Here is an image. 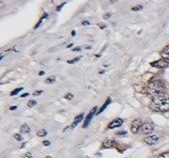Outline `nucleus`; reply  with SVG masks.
<instances>
[{
	"instance_id": "1",
	"label": "nucleus",
	"mask_w": 169,
	"mask_h": 158,
	"mask_svg": "<svg viewBox=\"0 0 169 158\" xmlns=\"http://www.w3.org/2000/svg\"><path fill=\"white\" fill-rule=\"evenodd\" d=\"M152 110L157 112H165L169 110V96L165 93H160L152 97L150 104Z\"/></svg>"
},
{
	"instance_id": "2",
	"label": "nucleus",
	"mask_w": 169,
	"mask_h": 158,
	"mask_svg": "<svg viewBox=\"0 0 169 158\" xmlns=\"http://www.w3.org/2000/svg\"><path fill=\"white\" fill-rule=\"evenodd\" d=\"M165 91V85L162 80L154 78L153 80H151L149 82L148 86L144 89V93H146L148 95H151L152 96Z\"/></svg>"
},
{
	"instance_id": "3",
	"label": "nucleus",
	"mask_w": 169,
	"mask_h": 158,
	"mask_svg": "<svg viewBox=\"0 0 169 158\" xmlns=\"http://www.w3.org/2000/svg\"><path fill=\"white\" fill-rule=\"evenodd\" d=\"M142 125H143V123L140 119H134L131 123V126H130L132 133H138V132L142 129Z\"/></svg>"
},
{
	"instance_id": "4",
	"label": "nucleus",
	"mask_w": 169,
	"mask_h": 158,
	"mask_svg": "<svg viewBox=\"0 0 169 158\" xmlns=\"http://www.w3.org/2000/svg\"><path fill=\"white\" fill-rule=\"evenodd\" d=\"M152 67L154 68H160V69H164V68H167L169 66V61H166L164 59H161V60H158V61H155V62H152L150 64Z\"/></svg>"
},
{
	"instance_id": "5",
	"label": "nucleus",
	"mask_w": 169,
	"mask_h": 158,
	"mask_svg": "<svg viewBox=\"0 0 169 158\" xmlns=\"http://www.w3.org/2000/svg\"><path fill=\"white\" fill-rule=\"evenodd\" d=\"M154 129V124L152 121L150 120H147L146 122H144L143 123V125H142V131L144 132V133H150V132H152Z\"/></svg>"
},
{
	"instance_id": "6",
	"label": "nucleus",
	"mask_w": 169,
	"mask_h": 158,
	"mask_svg": "<svg viewBox=\"0 0 169 158\" xmlns=\"http://www.w3.org/2000/svg\"><path fill=\"white\" fill-rule=\"evenodd\" d=\"M96 110H98V106H94L93 109H92V110L88 112V116H87V118H86V120H85V123H84V127H85V128L88 125V124H90V122H91V120H92V118H93V116L95 114Z\"/></svg>"
},
{
	"instance_id": "7",
	"label": "nucleus",
	"mask_w": 169,
	"mask_h": 158,
	"mask_svg": "<svg viewBox=\"0 0 169 158\" xmlns=\"http://www.w3.org/2000/svg\"><path fill=\"white\" fill-rule=\"evenodd\" d=\"M122 123H123V120H122V118H115V119L111 120V121L108 123V127L109 129L116 128V127H119L120 125H122Z\"/></svg>"
},
{
	"instance_id": "8",
	"label": "nucleus",
	"mask_w": 169,
	"mask_h": 158,
	"mask_svg": "<svg viewBox=\"0 0 169 158\" xmlns=\"http://www.w3.org/2000/svg\"><path fill=\"white\" fill-rule=\"evenodd\" d=\"M158 139L159 138L157 135H150V136H147L146 138H144V142L149 145H154L158 141Z\"/></svg>"
},
{
	"instance_id": "9",
	"label": "nucleus",
	"mask_w": 169,
	"mask_h": 158,
	"mask_svg": "<svg viewBox=\"0 0 169 158\" xmlns=\"http://www.w3.org/2000/svg\"><path fill=\"white\" fill-rule=\"evenodd\" d=\"M115 144H116V142H115V139H112V138H107L106 140L103 141L102 147H103V148H110V147L115 146Z\"/></svg>"
},
{
	"instance_id": "10",
	"label": "nucleus",
	"mask_w": 169,
	"mask_h": 158,
	"mask_svg": "<svg viewBox=\"0 0 169 158\" xmlns=\"http://www.w3.org/2000/svg\"><path fill=\"white\" fill-rule=\"evenodd\" d=\"M83 118H84V113H81V114L77 115V116H76V118H75V120H74V122H73V124H72V125H71L70 127L66 128L65 130H68L69 128H74V127H76V126L78 125V124L83 120ZM65 130H64V131H65Z\"/></svg>"
},
{
	"instance_id": "11",
	"label": "nucleus",
	"mask_w": 169,
	"mask_h": 158,
	"mask_svg": "<svg viewBox=\"0 0 169 158\" xmlns=\"http://www.w3.org/2000/svg\"><path fill=\"white\" fill-rule=\"evenodd\" d=\"M161 56L164 60L169 61V46H166L161 52Z\"/></svg>"
},
{
	"instance_id": "12",
	"label": "nucleus",
	"mask_w": 169,
	"mask_h": 158,
	"mask_svg": "<svg viewBox=\"0 0 169 158\" xmlns=\"http://www.w3.org/2000/svg\"><path fill=\"white\" fill-rule=\"evenodd\" d=\"M109 103H110V97H108V99H107V102H106V103H103V105H102V106L101 107V110H100L98 111V114H100V113H101V112H102V111H103L104 110H106V109H107V106H108V105Z\"/></svg>"
},
{
	"instance_id": "13",
	"label": "nucleus",
	"mask_w": 169,
	"mask_h": 158,
	"mask_svg": "<svg viewBox=\"0 0 169 158\" xmlns=\"http://www.w3.org/2000/svg\"><path fill=\"white\" fill-rule=\"evenodd\" d=\"M20 130H21V132H23V133H29L30 132V128H29V126L27 125V124H23V125L21 126V128H20Z\"/></svg>"
},
{
	"instance_id": "14",
	"label": "nucleus",
	"mask_w": 169,
	"mask_h": 158,
	"mask_svg": "<svg viewBox=\"0 0 169 158\" xmlns=\"http://www.w3.org/2000/svg\"><path fill=\"white\" fill-rule=\"evenodd\" d=\"M55 81H56L55 76H51V77H49L48 79H46L45 82H46V84H48V85H52V84H54V82H55Z\"/></svg>"
},
{
	"instance_id": "15",
	"label": "nucleus",
	"mask_w": 169,
	"mask_h": 158,
	"mask_svg": "<svg viewBox=\"0 0 169 158\" xmlns=\"http://www.w3.org/2000/svg\"><path fill=\"white\" fill-rule=\"evenodd\" d=\"M37 135H38L39 137H44V136L47 135V131H46L45 129H41V130H39V131L37 132Z\"/></svg>"
},
{
	"instance_id": "16",
	"label": "nucleus",
	"mask_w": 169,
	"mask_h": 158,
	"mask_svg": "<svg viewBox=\"0 0 169 158\" xmlns=\"http://www.w3.org/2000/svg\"><path fill=\"white\" fill-rule=\"evenodd\" d=\"M142 8H143L142 5H136V6L131 8V10L132 11H140V10H142Z\"/></svg>"
},
{
	"instance_id": "17",
	"label": "nucleus",
	"mask_w": 169,
	"mask_h": 158,
	"mask_svg": "<svg viewBox=\"0 0 169 158\" xmlns=\"http://www.w3.org/2000/svg\"><path fill=\"white\" fill-rule=\"evenodd\" d=\"M81 58L82 57H77V58H75V59H73V60H69L68 63L69 64H75V63H77V62H79L80 60H81Z\"/></svg>"
},
{
	"instance_id": "18",
	"label": "nucleus",
	"mask_w": 169,
	"mask_h": 158,
	"mask_svg": "<svg viewBox=\"0 0 169 158\" xmlns=\"http://www.w3.org/2000/svg\"><path fill=\"white\" fill-rule=\"evenodd\" d=\"M36 104H37V102H36V101H33V99L28 102V106H29V107H33V106L36 105Z\"/></svg>"
},
{
	"instance_id": "19",
	"label": "nucleus",
	"mask_w": 169,
	"mask_h": 158,
	"mask_svg": "<svg viewBox=\"0 0 169 158\" xmlns=\"http://www.w3.org/2000/svg\"><path fill=\"white\" fill-rule=\"evenodd\" d=\"M23 89V88H19V89H14L12 93H11V96H15V95H17L19 91H21Z\"/></svg>"
},
{
	"instance_id": "20",
	"label": "nucleus",
	"mask_w": 169,
	"mask_h": 158,
	"mask_svg": "<svg viewBox=\"0 0 169 158\" xmlns=\"http://www.w3.org/2000/svg\"><path fill=\"white\" fill-rule=\"evenodd\" d=\"M65 98L68 99V101H71V99H73V98H74V95L69 93V94H67V95L65 96Z\"/></svg>"
},
{
	"instance_id": "21",
	"label": "nucleus",
	"mask_w": 169,
	"mask_h": 158,
	"mask_svg": "<svg viewBox=\"0 0 169 158\" xmlns=\"http://www.w3.org/2000/svg\"><path fill=\"white\" fill-rule=\"evenodd\" d=\"M158 158H169V152H165V153H162Z\"/></svg>"
},
{
	"instance_id": "22",
	"label": "nucleus",
	"mask_w": 169,
	"mask_h": 158,
	"mask_svg": "<svg viewBox=\"0 0 169 158\" xmlns=\"http://www.w3.org/2000/svg\"><path fill=\"white\" fill-rule=\"evenodd\" d=\"M110 16H111V15H110V13L107 12L106 14L103 15V19H104V20H108V19H109V18H110Z\"/></svg>"
},
{
	"instance_id": "23",
	"label": "nucleus",
	"mask_w": 169,
	"mask_h": 158,
	"mask_svg": "<svg viewBox=\"0 0 169 158\" xmlns=\"http://www.w3.org/2000/svg\"><path fill=\"white\" fill-rule=\"evenodd\" d=\"M42 94H43V91H42V90H36L35 93H33V96H38L42 95Z\"/></svg>"
},
{
	"instance_id": "24",
	"label": "nucleus",
	"mask_w": 169,
	"mask_h": 158,
	"mask_svg": "<svg viewBox=\"0 0 169 158\" xmlns=\"http://www.w3.org/2000/svg\"><path fill=\"white\" fill-rule=\"evenodd\" d=\"M14 137H15V139H17V140H19V141H21L23 138H22V136L20 135V134H15L14 135Z\"/></svg>"
},
{
	"instance_id": "25",
	"label": "nucleus",
	"mask_w": 169,
	"mask_h": 158,
	"mask_svg": "<svg viewBox=\"0 0 169 158\" xmlns=\"http://www.w3.org/2000/svg\"><path fill=\"white\" fill-rule=\"evenodd\" d=\"M65 4H66V3H62L61 5H59V6H58V8H57V12H60L62 8H63L64 6H65Z\"/></svg>"
},
{
	"instance_id": "26",
	"label": "nucleus",
	"mask_w": 169,
	"mask_h": 158,
	"mask_svg": "<svg viewBox=\"0 0 169 158\" xmlns=\"http://www.w3.org/2000/svg\"><path fill=\"white\" fill-rule=\"evenodd\" d=\"M23 158H32V154L30 153V152H27L25 155H24V157Z\"/></svg>"
},
{
	"instance_id": "27",
	"label": "nucleus",
	"mask_w": 169,
	"mask_h": 158,
	"mask_svg": "<svg viewBox=\"0 0 169 158\" xmlns=\"http://www.w3.org/2000/svg\"><path fill=\"white\" fill-rule=\"evenodd\" d=\"M42 21H43V19L41 18V20H40V21L38 22V24H37V25H36V26H35V29H38V28L40 27V25H41V24H42Z\"/></svg>"
},
{
	"instance_id": "28",
	"label": "nucleus",
	"mask_w": 169,
	"mask_h": 158,
	"mask_svg": "<svg viewBox=\"0 0 169 158\" xmlns=\"http://www.w3.org/2000/svg\"><path fill=\"white\" fill-rule=\"evenodd\" d=\"M82 25H84V26H86V25H90V21H88V20L83 21L82 22Z\"/></svg>"
},
{
	"instance_id": "29",
	"label": "nucleus",
	"mask_w": 169,
	"mask_h": 158,
	"mask_svg": "<svg viewBox=\"0 0 169 158\" xmlns=\"http://www.w3.org/2000/svg\"><path fill=\"white\" fill-rule=\"evenodd\" d=\"M43 144L45 145V146H49L51 143H50V141H48V140H46V141H44V142H43Z\"/></svg>"
},
{
	"instance_id": "30",
	"label": "nucleus",
	"mask_w": 169,
	"mask_h": 158,
	"mask_svg": "<svg viewBox=\"0 0 169 158\" xmlns=\"http://www.w3.org/2000/svg\"><path fill=\"white\" fill-rule=\"evenodd\" d=\"M78 51H81V47H77L73 49V52H78Z\"/></svg>"
},
{
	"instance_id": "31",
	"label": "nucleus",
	"mask_w": 169,
	"mask_h": 158,
	"mask_svg": "<svg viewBox=\"0 0 169 158\" xmlns=\"http://www.w3.org/2000/svg\"><path fill=\"white\" fill-rule=\"evenodd\" d=\"M100 27H101V29H104V28H106V25H104V24H100Z\"/></svg>"
},
{
	"instance_id": "32",
	"label": "nucleus",
	"mask_w": 169,
	"mask_h": 158,
	"mask_svg": "<svg viewBox=\"0 0 169 158\" xmlns=\"http://www.w3.org/2000/svg\"><path fill=\"white\" fill-rule=\"evenodd\" d=\"M16 109H17V106H15V105H14V106H11V107H10V110H15Z\"/></svg>"
},
{
	"instance_id": "33",
	"label": "nucleus",
	"mask_w": 169,
	"mask_h": 158,
	"mask_svg": "<svg viewBox=\"0 0 169 158\" xmlns=\"http://www.w3.org/2000/svg\"><path fill=\"white\" fill-rule=\"evenodd\" d=\"M29 96V94H27V93H25V94H23V95H22L21 96H22V97H25V96Z\"/></svg>"
},
{
	"instance_id": "34",
	"label": "nucleus",
	"mask_w": 169,
	"mask_h": 158,
	"mask_svg": "<svg viewBox=\"0 0 169 158\" xmlns=\"http://www.w3.org/2000/svg\"><path fill=\"white\" fill-rule=\"evenodd\" d=\"M44 74H45V73H44L43 71H41V72H40V73H39V76H42V75H44Z\"/></svg>"
},
{
	"instance_id": "35",
	"label": "nucleus",
	"mask_w": 169,
	"mask_h": 158,
	"mask_svg": "<svg viewBox=\"0 0 169 158\" xmlns=\"http://www.w3.org/2000/svg\"><path fill=\"white\" fill-rule=\"evenodd\" d=\"M110 2H112V3H116L117 2V0H109Z\"/></svg>"
},
{
	"instance_id": "36",
	"label": "nucleus",
	"mask_w": 169,
	"mask_h": 158,
	"mask_svg": "<svg viewBox=\"0 0 169 158\" xmlns=\"http://www.w3.org/2000/svg\"><path fill=\"white\" fill-rule=\"evenodd\" d=\"M125 133H126V132H125V131H122V132H118V133H117V134H125Z\"/></svg>"
},
{
	"instance_id": "37",
	"label": "nucleus",
	"mask_w": 169,
	"mask_h": 158,
	"mask_svg": "<svg viewBox=\"0 0 169 158\" xmlns=\"http://www.w3.org/2000/svg\"><path fill=\"white\" fill-rule=\"evenodd\" d=\"M76 35V31H73L72 32V36H75Z\"/></svg>"
},
{
	"instance_id": "38",
	"label": "nucleus",
	"mask_w": 169,
	"mask_h": 158,
	"mask_svg": "<svg viewBox=\"0 0 169 158\" xmlns=\"http://www.w3.org/2000/svg\"><path fill=\"white\" fill-rule=\"evenodd\" d=\"M71 47H73V44H70V45L68 46V48H71Z\"/></svg>"
},
{
	"instance_id": "39",
	"label": "nucleus",
	"mask_w": 169,
	"mask_h": 158,
	"mask_svg": "<svg viewBox=\"0 0 169 158\" xmlns=\"http://www.w3.org/2000/svg\"><path fill=\"white\" fill-rule=\"evenodd\" d=\"M46 158H52V157H51V156H47Z\"/></svg>"
}]
</instances>
